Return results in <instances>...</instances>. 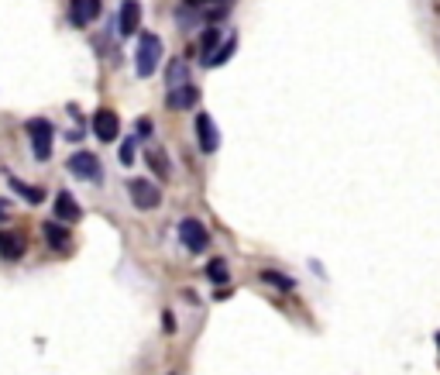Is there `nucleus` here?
Masks as SVG:
<instances>
[{"instance_id":"obj_6","label":"nucleus","mask_w":440,"mask_h":375,"mask_svg":"<svg viewBox=\"0 0 440 375\" xmlns=\"http://www.w3.org/2000/svg\"><path fill=\"white\" fill-rule=\"evenodd\" d=\"M197 100H200V90H197L193 83L176 86V90H169V93H165V107H169V111H190Z\"/></svg>"},{"instance_id":"obj_25","label":"nucleus","mask_w":440,"mask_h":375,"mask_svg":"<svg viewBox=\"0 0 440 375\" xmlns=\"http://www.w3.org/2000/svg\"><path fill=\"white\" fill-rule=\"evenodd\" d=\"M186 3H193V7H197V3H206V0H186Z\"/></svg>"},{"instance_id":"obj_23","label":"nucleus","mask_w":440,"mask_h":375,"mask_svg":"<svg viewBox=\"0 0 440 375\" xmlns=\"http://www.w3.org/2000/svg\"><path fill=\"white\" fill-rule=\"evenodd\" d=\"M152 131V125H148V118H141V125H138V134H148Z\"/></svg>"},{"instance_id":"obj_4","label":"nucleus","mask_w":440,"mask_h":375,"mask_svg":"<svg viewBox=\"0 0 440 375\" xmlns=\"http://www.w3.org/2000/svg\"><path fill=\"white\" fill-rule=\"evenodd\" d=\"M127 193H131V200H134L138 210H155L162 204V190L155 183H148V179H131Z\"/></svg>"},{"instance_id":"obj_26","label":"nucleus","mask_w":440,"mask_h":375,"mask_svg":"<svg viewBox=\"0 0 440 375\" xmlns=\"http://www.w3.org/2000/svg\"><path fill=\"white\" fill-rule=\"evenodd\" d=\"M437 341H440V337H437Z\"/></svg>"},{"instance_id":"obj_15","label":"nucleus","mask_w":440,"mask_h":375,"mask_svg":"<svg viewBox=\"0 0 440 375\" xmlns=\"http://www.w3.org/2000/svg\"><path fill=\"white\" fill-rule=\"evenodd\" d=\"M10 190H14L17 197H24L28 204H41V200H45V193H41L38 186H28V183H21V179H10Z\"/></svg>"},{"instance_id":"obj_2","label":"nucleus","mask_w":440,"mask_h":375,"mask_svg":"<svg viewBox=\"0 0 440 375\" xmlns=\"http://www.w3.org/2000/svg\"><path fill=\"white\" fill-rule=\"evenodd\" d=\"M179 241H183V248L193 251V255H203V251L210 248V234H206V227H203L197 217L179 220Z\"/></svg>"},{"instance_id":"obj_17","label":"nucleus","mask_w":440,"mask_h":375,"mask_svg":"<svg viewBox=\"0 0 440 375\" xmlns=\"http://www.w3.org/2000/svg\"><path fill=\"white\" fill-rule=\"evenodd\" d=\"M186 73H190V66H186L183 59H176V62L169 66V73H165V80H169V90H176V86H186Z\"/></svg>"},{"instance_id":"obj_12","label":"nucleus","mask_w":440,"mask_h":375,"mask_svg":"<svg viewBox=\"0 0 440 375\" xmlns=\"http://www.w3.org/2000/svg\"><path fill=\"white\" fill-rule=\"evenodd\" d=\"M97 14H100V0H73V14H69L73 24L83 28V24H90Z\"/></svg>"},{"instance_id":"obj_14","label":"nucleus","mask_w":440,"mask_h":375,"mask_svg":"<svg viewBox=\"0 0 440 375\" xmlns=\"http://www.w3.org/2000/svg\"><path fill=\"white\" fill-rule=\"evenodd\" d=\"M145 162H148V169H152L155 176H162V179H169V159L162 155L159 148H148V152H145Z\"/></svg>"},{"instance_id":"obj_5","label":"nucleus","mask_w":440,"mask_h":375,"mask_svg":"<svg viewBox=\"0 0 440 375\" xmlns=\"http://www.w3.org/2000/svg\"><path fill=\"white\" fill-rule=\"evenodd\" d=\"M28 134H31L35 159H38V162H45V159L52 155V134H55V127L48 125L45 118H35V121H28Z\"/></svg>"},{"instance_id":"obj_7","label":"nucleus","mask_w":440,"mask_h":375,"mask_svg":"<svg viewBox=\"0 0 440 375\" xmlns=\"http://www.w3.org/2000/svg\"><path fill=\"white\" fill-rule=\"evenodd\" d=\"M197 138H200V152L203 155H213L220 138H217V127H213V118L210 114H197Z\"/></svg>"},{"instance_id":"obj_13","label":"nucleus","mask_w":440,"mask_h":375,"mask_svg":"<svg viewBox=\"0 0 440 375\" xmlns=\"http://www.w3.org/2000/svg\"><path fill=\"white\" fill-rule=\"evenodd\" d=\"M41 231H45V241H48L52 248H59V251L69 248V231H66V224H62V220H48Z\"/></svg>"},{"instance_id":"obj_3","label":"nucleus","mask_w":440,"mask_h":375,"mask_svg":"<svg viewBox=\"0 0 440 375\" xmlns=\"http://www.w3.org/2000/svg\"><path fill=\"white\" fill-rule=\"evenodd\" d=\"M66 166H69L73 176H80V179H86V183H100V179H104V166H100V159H97L93 152H86V148L73 152Z\"/></svg>"},{"instance_id":"obj_11","label":"nucleus","mask_w":440,"mask_h":375,"mask_svg":"<svg viewBox=\"0 0 440 375\" xmlns=\"http://www.w3.org/2000/svg\"><path fill=\"white\" fill-rule=\"evenodd\" d=\"M55 220H62V224H73V220H80V207H76V200H73V193H66V190H59L55 193Z\"/></svg>"},{"instance_id":"obj_1","label":"nucleus","mask_w":440,"mask_h":375,"mask_svg":"<svg viewBox=\"0 0 440 375\" xmlns=\"http://www.w3.org/2000/svg\"><path fill=\"white\" fill-rule=\"evenodd\" d=\"M159 59H162L159 35H152V31H141V35H138V52H134V73H138L141 80L155 76V69H159Z\"/></svg>"},{"instance_id":"obj_20","label":"nucleus","mask_w":440,"mask_h":375,"mask_svg":"<svg viewBox=\"0 0 440 375\" xmlns=\"http://www.w3.org/2000/svg\"><path fill=\"white\" fill-rule=\"evenodd\" d=\"M234 48H238V42H234V38H227V45H224V48H220V52H217V55H213V59H210V62H206V66H210V69H213V66H220V62H227V59H231V52H234Z\"/></svg>"},{"instance_id":"obj_22","label":"nucleus","mask_w":440,"mask_h":375,"mask_svg":"<svg viewBox=\"0 0 440 375\" xmlns=\"http://www.w3.org/2000/svg\"><path fill=\"white\" fill-rule=\"evenodd\" d=\"M162 327H165V331H176V320H172V317L165 313V317H162Z\"/></svg>"},{"instance_id":"obj_24","label":"nucleus","mask_w":440,"mask_h":375,"mask_svg":"<svg viewBox=\"0 0 440 375\" xmlns=\"http://www.w3.org/2000/svg\"><path fill=\"white\" fill-rule=\"evenodd\" d=\"M3 217H7V207H3V204H0V220H3Z\"/></svg>"},{"instance_id":"obj_21","label":"nucleus","mask_w":440,"mask_h":375,"mask_svg":"<svg viewBox=\"0 0 440 375\" xmlns=\"http://www.w3.org/2000/svg\"><path fill=\"white\" fill-rule=\"evenodd\" d=\"M134 148H138V138H127L120 145V166H131L134 162Z\"/></svg>"},{"instance_id":"obj_19","label":"nucleus","mask_w":440,"mask_h":375,"mask_svg":"<svg viewBox=\"0 0 440 375\" xmlns=\"http://www.w3.org/2000/svg\"><path fill=\"white\" fill-rule=\"evenodd\" d=\"M206 276H210L217 286H220V283H227V262H224V258H213V262L206 265Z\"/></svg>"},{"instance_id":"obj_9","label":"nucleus","mask_w":440,"mask_h":375,"mask_svg":"<svg viewBox=\"0 0 440 375\" xmlns=\"http://www.w3.org/2000/svg\"><path fill=\"white\" fill-rule=\"evenodd\" d=\"M0 258L21 262L24 258V234L21 231H0Z\"/></svg>"},{"instance_id":"obj_16","label":"nucleus","mask_w":440,"mask_h":375,"mask_svg":"<svg viewBox=\"0 0 440 375\" xmlns=\"http://www.w3.org/2000/svg\"><path fill=\"white\" fill-rule=\"evenodd\" d=\"M217 45H220V28H206V31H203V62H210V59L220 52Z\"/></svg>"},{"instance_id":"obj_8","label":"nucleus","mask_w":440,"mask_h":375,"mask_svg":"<svg viewBox=\"0 0 440 375\" xmlns=\"http://www.w3.org/2000/svg\"><path fill=\"white\" fill-rule=\"evenodd\" d=\"M138 24H141V3H138V0H124V3H120V21H118L120 35H124V38L138 35Z\"/></svg>"},{"instance_id":"obj_18","label":"nucleus","mask_w":440,"mask_h":375,"mask_svg":"<svg viewBox=\"0 0 440 375\" xmlns=\"http://www.w3.org/2000/svg\"><path fill=\"white\" fill-rule=\"evenodd\" d=\"M262 283H269V286H276V290H282V292H289L292 286H296L289 276H282V272H276V269H265V272H262Z\"/></svg>"},{"instance_id":"obj_10","label":"nucleus","mask_w":440,"mask_h":375,"mask_svg":"<svg viewBox=\"0 0 440 375\" xmlns=\"http://www.w3.org/2000/svg\"><path fill=\"white\" fill-rule=\"evenodd\" d=\"M93 131H97V138L104 141V145H111L114 138H118V131H120V125H118V114L114 111H97V118H93Z\"/></svg>"}]
</instances>
